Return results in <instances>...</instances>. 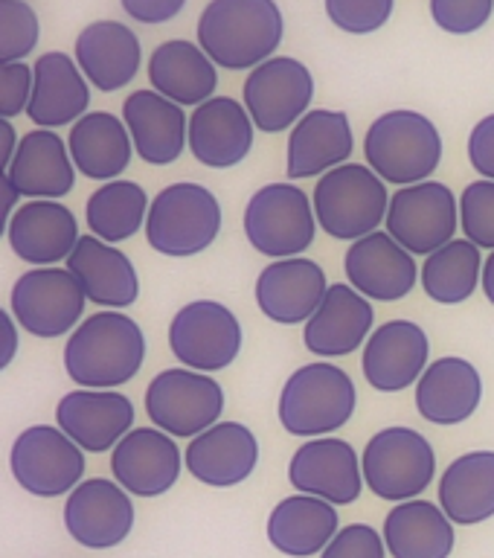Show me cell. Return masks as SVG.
<instances>
[{
  "label": "cell",
  "mask_w": 494,
  "mask_h": 558,
  "mask_svg": "<svg viewBox=\"0 0 494 558\" xmlns=\"http://www.w3.org/2000/svg\"><path fill=\"white\" fill-rule=\"evenodd\" d=\"M61 364L76 387L120 390L146 364V335L125 312L103 308L70 331Z\"/></svg>",
  "instance_id": "cell-1"
},
{
  "label": "cell",
  "mask_w": 494,
  "mask_h": 558,
  "mask_svg": "<svg viewBox=\"0 0 494 558\" xmlns=\"http://www.w3.org/2000/svg\"><path fill=\"white\" fill-rule=\"evenodd\" d=\"M195 35L218 70L251 73L277 56L286 38V17L277 0H209Z\"/></svg>",
  "instance_id": "cell-2"
},
{
  "label": "cell",
  "mask_w": 494,
  "mask_h": 558,
  "mask_svg": "<svg viewBox=\"0 0 494 558\" xmlns=\"http://www.w3.org/2000/svg\"><path fill=\"white\" fill-rule=\"evenodd\" d=\"M358 390L352 375L332 361H312L288 375L277 401L282 430L297 439L338 434L356 416Z\"/></svg>",
  "instance_id": "cell-3"
},
{
  "label": "cell",
  "mask_w": 494,
  "mask_h": 558,
  "mask_svg": "<svg viewBox=\"0 0 494 558\" xmlns=\"http://www.w3.org/2000/svg\"><path fill=\"white\" fill-rule=\"evenodd\" d=\"M443 151V134L436 122L410 108L384 111L364 134V163L396 190L434 181Z\"/></svg>",
  "instance_id": "cell-4"
},
{
  "label": "cell",
  "mask_w": 494,
  "mask_h": 558,
  "mask_svg": "<svg viewBox=\"0 0 494 558\" xmlns=\"http://www.w3.org/2000/svg\"><path fill=\"white\" fill-rule=\"evenodd\" d=\"M225 216L216 192L204 183H169L152 198L146 218L148 247L169 259H192L209 251L221 233Z\"/></svg>",
  "instance_id": "cell-5"
},
{
  "label": "cell",
  "mask_w": 494,
  "mask_h": 558,
  "mask_svg": "<svg viewBox=\"0 0 494 558\" xmlns=\"http://www.w3.org/2000/svg\"><path fill=\"white\" fill-rule=\"evenodd\" d=\"M387 183L366 163H344L314 183L312 204L317 225L338 242H358L382 230L390 209Z\"/></svg>",
  "instance_id": "cell-6"
},
{
  "label": "cell",
  "mask_w": 494,
  "mask_h": 558,
  "mask_svg": "<svg viewBox=\"0 0 494 558\" xmlns=\"http://www.w3.org/2000/svg\"><path fill=\"white\" fill-rule=\"evenodd\" d=\"M312 195L294 181L265 183L248 198L242 216L244 239L270 262L303 256L317 235Z\"/></svg>",
  "instance_id": "cell-7"
},
{
  "label": "cell",
  "mask_w": 494,
  "mask_h": 558,
  "mask_svg": "<svg viewBox=\"0 0 494 558\" xmlns=\"http://www.w3.org/2000/svg\"><path fill=\"white\" fill-rule=\"evenodd\" d=\"M364 483L375 497L405 504L422 497L436 477V451L417 427L390 425L375 430L361 451Z\"/></svg>",
  "instance_id": "cell-8"
},
{
  "label": "cell",
  "mask_w": 494,
  "mask_h": 558,
  "mask_svg": "<svg viewBox=\"0 0 494 558\" xmlns=\"http://www.w3.org/2000/svg\"><path fill=\"white\" fill-rule=\"evenodd\" d=\"M143 408L152 425L174 439H195L221 422L225 387L209 373H195L186 366H172L157 373L146 387Z\"/></svg>",
  "instance_id": "cell-9"
},
{
  "label": "cell",
  "mask_w": 494,
  "mask_h": 558,
  "mask_svg": "<svg viewBox=\"0 0 494 558\" xmlns=\"http://www.w3.org/2000/svg\"><path fill=\"white\" fill-rule=\"evenodd\" d=\"M87 296L79 279L61 265L29 268L9 291V312L17 326L41 340L64 338L85 320Z\"/></svg>",
  "instance_id": "cell-10"
},
{
  "label": "cell",
  "mask_w": 494,
  "mask_h": 558,
  "mask_svg": "<svg viewBox=\"0 0 494 558\" xmlns=\"http://www.w3.org/2000/svg\"><path fill=\"white\" fill-rule=\"evenodd\" d=\"M169 349L174 361L195 373H221L242 352L244 331L233 308L218 300H192L169 320Z\"/></svg>",
  "instance_id": "cell-11"
},
{
  "label": "cell",
  "mask_w": 494,
  "mask_h": 558,
  "mask_svg": "<svg viewBox=\"0 0 494 558\" xmlns=\"http://www.w3.org/2000/svg\"><path fill=\"white\" fill-rule=\"evenodd\" d=\"M85 451L59 425H29L9 448V471L26 495L61 497L85 480Z\"/></svg>",
  "instance_id": "cell-12"
},
{
  "label": "cell",
  "mask_w": 494,
  "mask_h": 558,
  "mask_svg": "<svg viewBox=\"0 0 494 558\" xmlns=\"http://www.w3.org/2000/svg\"><path fill=\"white\" fill-rule=\"evenodd\" d=\"M384 230L413 256H431L460 233V198L443 181L399 186L390 195Z\"/></svg>",
  "instance_id": "cell-13"
},
{
  "label": "cell",
  "mask_w": 494,
  "mask_h": 558,
  "mask_svg": "<svg viewBox=\"0 0 494 558\" xmlns=\"http://www.w3.org/2000/svg\"><path fill=\"white\" fill-rule=\"evenodd\" d=\"M314 76L294 56H274L244 76L242 102L262 134L291 131L312 111Z\"/></svg>",
  "instance_id": "cell-14"
},
{
  "label": "cell",
  "mask_w": 494,
  "mask_h": 558,
  "mask_svg": "<svg viewBox=\"0 0 494 558\" xmlns=\"http://www.w3.org/2000/svg\"><path fill=\"white\" fill-rule=\"evenodd\" d=\"M288 483L300 495L321 497L335 506L356 504L364 492V465L352 442L340 436L305 439L288 462Z\"/></svg>",
  "instance_id": "cell-15"
},
{
  "label": "cell",
  "mask_w": 494,
  "mask_h": 558,
  "mask_svg": "<svg viewBox=\"0 0 494 558\" xmlns=\"http://www.w3.org/2000/svg\"><path fill=\"white\" fill-rule=\"evenodd\" d=\"M134 500L117 480H82L64 500V530L87 549H111L134 530Z\"/></svg>",
  "instance_id": "cell-16"
},
{
  "label": "cell",
  "mask_w": 494,
  "mask_h": 558,
  "mask_svg": "<svg viewBox=\"0 0 494 558\" xmlns=\"http://www.w3.org/2000/svg\"><path fill=\"white\" fill-rule=\"evenodd\" d=\"M431 364L427 331L413 320L396 317L375 326L361 349V373L378 392H405L417 387Z\"/></svg>",
  "instance_id": "cell-17"
},
{
  "label": "cell",
  "mask_w": 494,
  "mask_h": 558,
  "mask_svg": "<svg viewBox=\"0 0 494 558\" xmlns=\"http://www.w3.org/2000/svg\"><path fill=\"white\" fill-rule=\"evenodd\" d=\"M329 279L321 262L309 256L268 262L256 277L253 296L262 317L277 326H305L312 314L321 308L323 296L329 291Z\"/></svg>",
  "instance_id": "cell-18"
},
{
  "label": "cell",
  "mask_w": 494,
  "mask_h": 558,
  "mask_svg": "<svg viewBox=\"0 0 494 558\" xmlns=\"http://www.w3.org/2000/svg\"><path fill=\"white\" fill-rule=\"evenodd\" d=\"M183 451L160 427H134L111 451V474L131 497H160L181 480Z\"/></svg>",
  "instance_id": "cell-19"
},
{
  "label": "cell",
  "mask_w": 494,
  "mask_h": 558,
  "mask_svg": "<svg viewBox=\"0 0 494 558\" xmlns=\"http://www.w3.org/2000/svg\"><path fill=\"white\" fill-rule=\"evenodd\" d=\"M344 274L349 286L373 303H399L419 282L417 256L387 230H375L349 244L344 253Z\"/></svg>",
  "instance_id": "cell-20"
},
{
  "label": "cell",
  "mask_w": 494,
  "mask_h": 558,
  "mask_svg": "<svg viewBox=\"0 0 494 558\" xmlns=\"http://www.w3.org/2000/svg\"><path fill=\"white\" fill-rule=\"evenodd\" d=\"M134 401L120 390H76L64 392L56 404V425L85 453H108L122 436L134 430Z\"/></svg>",
  "instance_id": "cell-21"
},
{
  "label": "cell",
  "mask_w": 494,
  "mask_h": 558,
  "mask_svg": "<svg viewBox=\"0 0 494 558\" xmlns=\"http://www.w3.org/2000/svg\"><path fill=\"white\" fill-rule=\"evenodd\" d=\"M9 251L33 268H52L68 262L76 251L79 221L73 209L61 201H24L17 213L3 225Z\"/></svg>",
  "instance_id": "cell-22"
},
{
  "label": "cell",
  "mask_w": 494,
  "mask_h": 558,
  "mask_svg": "<svg viewBox=\"0 0 494 558\" xmlns=\"http://www.w3.org/2000/svg\"><path fill=\"white\" fill-rule=\"evenodd\" d=\"M352 151H356V134L349 113L338 108H312L288 131V181H321L332 169L352 163Z\"/></svg>",
  "instance_id": "cell-23"
},
{
  "label": "cell",
  "mask_w": 494,
  "mask_h": 558,
  "mask_svg": "<svg viewBox=\"0 0 494 558\" xmlns=\"http://www.w3.org/2000/svg\"><path fill=\"white\" fill-rule=\"evenodd\" d=\"M373 331V300H366L349 282H332L321 308L303 326V343L317 361H335L364 349Z\"/></svg>",
  "instance_id": "cell-24"
},
{
  "label": "cell",
  "mask_w": 494,
  "mask_h": 558,
  "mask_svg": "<svg viewBox=\"0 0 494 558\" xmlns=\"http://www.w3.org/2000/svg\"><path fill=\"white\" fill-rule=\"evenodd\" d=\"M183 465L186 474L204 486L233 488L251 477L260 465V439L242 422L221 418L218 425L186 442Z\"/></svg>",
  "instance_id": "cell-25"
},
{
  "label": "cell",
  "mask_w": 494,
  "mask_h": 558,
  "mask_svg": "<svg viewBox=\"0 0 494 558\" xmlns=\"http://www.w3.org/2000/svg\"><path fill=\"white\" fill-rule=\"evenodd\" d=\"M120 117L143 163L172 166L190 148L186 108L166 99L164 94H157L152 87L125 96Z\"/></svg>",
  "instance_id": "cell-26"
},
{
  "label": "cell",
  "mask_w": 494,
  "mask_h": 558,
  "mask_svg": "<svg viewBox=\"0 0 494 558\" xmlns=\"http://www.w3.org/2000/svg\"><path fill=\"white\" fill-rule=\"evenodd\" d=\"M256 125L244 102L213 96L190 113V155L207 169H233L253 151Z\"/></svg>",
  "instance_id": "cell-27"
},
{
  "label": "cell",
  "mask_w": 494,
  "mask_h": 558,
  "mask_svg": "<svg viewBox=\"0 0 494 558\" xmlns=\"http://www.w3.org/2000/svg\"><path fill=\"white\" fill-rule=\"evenodd\" d=\"M73 59L99 94H117L137 78L143 47L137 33L120 21H94L73 41Z\"/></svg>",
  "instance_id": "cell-28"
},
{
  "label": "cell",
  "mask_w": 494,
  "mask_h": 558,
  "mask_svg": "<svg viewBox=\"0 0 494 558\" xmlns=\"http://www.w3.org/2000/svg\"><path fill=\"white\" fill-rule=\"evenodd\" d=\"M419 416L439 427L469 422L483 401V375L460 355H443L427 364L413 387Z\"/></svg>",
  "instance_id": "cell-29"
},
{
  "label": "cell",
  "mask_w": 494,
  "mask_h": 558,
  "mask_svg": "<svg viewBox=\"0 0 494 558\" xmlns=\"http://www.w3.org/2000/svg\"><path fill=\"white\" fill-rule=\"evenodd\" d=\"M33 99L26 117L35 129H64L76 125L91 108V82L73 56L61 50H50L38 56L33 64Z\"/></svg>",
  "instance_id": "cell-30"
},
{
  "label": "cell",
  "mask_w": 494,
  "mask_h": 558,
  "mask_svg": "<svg viewBox=\"0 0 494 558\" xmlns=\"http://www.w3.org/2000/svg\"><path fill=\"white\" fill-rule=\"evenodd\" d=\"M24 201H61L76 190V163L70 157L68 137L52 129H33L21 137L15 160L3 169Z\"/></svg>",
  "instance_id": "cell-31"
},
{
  "label": "cell",
  "mask_w": 494,
  "mask_h": 558,
  "mask_svg": "<svg viewBox=\"0 0 494 558\" xmlns=\"http://www.w3.org/2000/svg\"><path fill=\"white\" fill-rule=\"evenodd\" d=\"M64 268L79 279L87 303L111 308V312H122V308L137 303V268L117 244H108L96 239L94 233H85L79 239L76 251L70 253V259L64 262Z\"/></svg>",
  "instance_id": "cell-32"
},
{
  "label": "cell",
  "mask_w": 494,
  "mask_h": 558,
  "mask_svg": "<svg viewBox=\"0 0 494 558\" xmlns=\"http://www.w3.org/2000/svg\"><path fill=\"white\" fill-rule=\"evenodd\" d=\"M146 76L152 90L164 94L181 108H198L216 96L218 68L198 41L169 38L148 56Z\"/></svg>",
  "instance_id": "cell-33"
},
{
  "label": "cell",
  "mask_w": 494,
  "mask_h": 558,
  "mask_svg": "<svg viewBox=\"0 0 494 558\" xmlns=\"http://www.w3.org/2000/svg\"><path fill=\"white\" fill-rule=\"evenodd\" d=\"M338 532V506L300 492L282 497L268 514L270 547L288 558L321 556Z\"/></svg>",
  "instance_id": "cell-34"
},
{
  "label": "cell",
  "mask_w": 494,
  "mask_h": 558,
  "mask_svg": "<svg viewBox=\"0 0 494 558\" xmlns=\"http://www.w3.org/2000/svg\"><path fill=\"white\" fill-rule=\"evenodd\" d=\"M68 148L79 174L99 183L122 178L131 157L137 155L125 122L111 111H87L76 125H70Z\"/></svg>",
  "instance_id": "cell-35"
},
{
  "label": "cell",
  "mask_w": 494,
  "mask_h": 558,
  "mask_svg": "<svg viewBox=\"0 0 494 558\" xmlns=\"http://www.w3.org/2000/svg\"><path fill=\"white\" fill-rule=\"evenodd\" d=\"M384 544L393 558H451L454 521L431 500H405L384 518Z\"/></svg>",
  "instance_id": "cell-36"
},
{
  "label": "cell",
  "mask_w": 494,
  "mask_h": 558,
  "mask_svg": "<svg viewBox=\"0 0 494 558\" xmlns=\"http://www.w3.org/2000/svg\"><path fill=\"white\" fill-rule=\"evenodd\" d=\"M439 506L460 526H478L494 518V451H466L439 477Z\"/></svg>",
  "instance_id": "cell-37"
},
{
  "label": "cell",
  "mask_w": 494,
  "mask_h": 558,
  "mask_svg": "<svg viewBox=\"0 0 494 558\" xmlns=\"http://www.w3.org/2000/svg\"><path fill=\"white\" fill-rule=\"evenodd\" d=\"M483 251L462 235L425 256L419 268V286L436 305L469 303L483 282Z\"/></svg>",
  "instance_id": "cell-38"
},
{
  "label": "cell",
  "mask_w": 494,
  "mask_h": 558,
  "mask_svg": "<svg viewBox=\"0 0 494 558\" xmlns=\"http://www.w3.org/2000/svg\"><path fill=\"white\" fill-rule=\"evenodd\" d=\"M152 198L137 181H108L91 192L85 204L87 230L108 244H120L146 230Z\"/></svg>",
  "instance_id": "cell-39"
},
{
  "label": "cell",
  "mask_w": 494,
  "mask_h": 558,
  "mask_svg": "<svg viewBox=\"0 0 494 558\" xmlns=\"http://www.w3.org/2000/svg\"><path fill=\"white\" fill-rule=\"evenodd\" d=\"M41 21L26 0H0V64L24 61L38 47Z\"/></svg>",
  "instance_id": "cell-40"
},
{
  "label": "cell",
  "mask_w": 494,
  "mask_h": 558,
  "mask_svg": "<svg viewBox=\"0 0 494 558\" xmlns=\"http://www.w3.org/2000/svg\"><path fill=\"white\" fill-rule=\"evenodd\" d=\"M460 230L480 251H494V181L478 178L462 190Z\"/></svg>",
  "instance_id": "cell-41"
},
{
  "label": "cell",
  "mask_w": 494,
  "mask_h": 558,
  "mask_svg": "<svg viewBox=\"0 0 494 558\" xmlns=\"http://www.w3.org/2000/svg\"><path fill=\"white\" fill-rule=\"evenodd\" d=\"M323 7L340 33L373 35L390 24L396 0H323Z\"/></svg>",
  "instance_id": "cell-42"
},
{
  "label": "cell",
  "mask_w": 494,
  "mask_h": 558,
  "mask_svg": "<svg viewBox=\"0 0 494 558\" xmlns=\"http://www.w3.org/2000/svg\"><path fill=\"white\" fill-rule=\"evenodd\" d=\"M434 24L448 35L480 33L492 21L494 0H427Z\"/></svg>",
  "instance_id": "cell-43"
},
{
  "label": "cell",
  "mask_w": 494,
  "mask_h": 558,
  "mask_svg": "<svg viewBox=\"0 0 494 558\" xmlns=\"http://www.w3.org/2000/svg\"><path fill=\"white\" fill-rule=\"evenodd\" d=\"M33 64L26 61L0 64V120H15L26 113L33 99Z\"/></svg>",
  "instance_id": "cell-44"
},
{
  "label": "cell",
  "mask_w": 494,
  "mask_h": 558,
  "mask_svg": "<svg viewBox=\"0 0 494 558\" xmlns=\"http://www.w3.org/2000/svg\"><path fill=\"white\" fill-rule=\"evenodd\" d=\"M321 558H387V544L370 523H349L329 541Z\"/></svg>",
  "instance_id": "cell-45"
},
{
  "label": "cell",
  "mask_w": 494,
  "mask_h": 558,
  "mask_svg": "<svg viewBox=\"0 0 494 558\" xmlns=\"http://www.w3.org/2000/svg\"><path fill=\"white\" fill-rule=\"evenodd\" d=\"M466 151H469L471 169L494 181V113L483 117V120L474 122V129L469 134V143H466Z\"/></svg>",
  "instance_id": "cell-46"
},
{
  "label": "cell",
  "mask_w": 494,
  "mask_h": 558,
  "mask_svg": "<svg viewBox=\"0 0 494 558\" xmlns=\"http://www.w3.org/2000/svg\"><path fill=\"white\" fill-rule=\"evenodd\" d=\"M186 3H190V0H120L122 12H125L131 21H137V24L146 26L169 24V21H174V17L181 15Z\"/></svg>",
  "instance_id": "cell-47"
},
{
  "label": "cell",
  "mask_w": 494,
  "mask_h": 558,
  "mask_svg": "<svg viewBox=\"0 0 494 558\" xmlns=\"http://www.w3.org/2000/svg\"><path fill=\"white\" fill-rule=\"evenodd\" d=\"M17 349H21V326H17L15 314L3 308L0 312V369L12 366Z\"/></svg>",
  "instance_id": "cell-48"
},
{
  "label": "cell",
  "mask_w": 494,
  "mask_h": 558,
  "mask_svg": "<svg viewBox=\"0 0 494 558\" xmlns=\"http://www.w3.org/2000/svg\"><path fill=\"white\" fill-rule=\"evenodd\" d=\"M21 137L24 134H17L12 120H0V172L15 160L17 148H21Z\"/></svg>",
  "instance_id": "cell-49"
},
{
  "label": "cell",
  "mask_w": 494,
  "mask_h": 558,
  "mask_svg": "<svg viewBox=\"0 0 494 558\" xmlns=\"http://www.w3.org/2000/svg\"><path fill=\"white\" fill-rule=\"evenodd\" d=\"M0 198H3V225H7L9 218L17 213V207L24 204V195L17 192V186L9 181L7 174H0Z\"/></svg>",
  "instance_id": "cell-50"
},
{
  "label": "cell",
  "mask_w": 494,
  "mask_h": 558,
  "mask_svg": "<svg viewBox=\"0 0 494 558\" xmlns=\"http://www.w3.org/2000/svg\"><path fill=\"white\" fill-rule=\"evenodd\" d=\"M480 288H483V294H486L489 303L494 305V251L489 253L486 262H483V282H480Z\"/></svg>",
  "instance_id": "cell-51"
}]
</instances>
